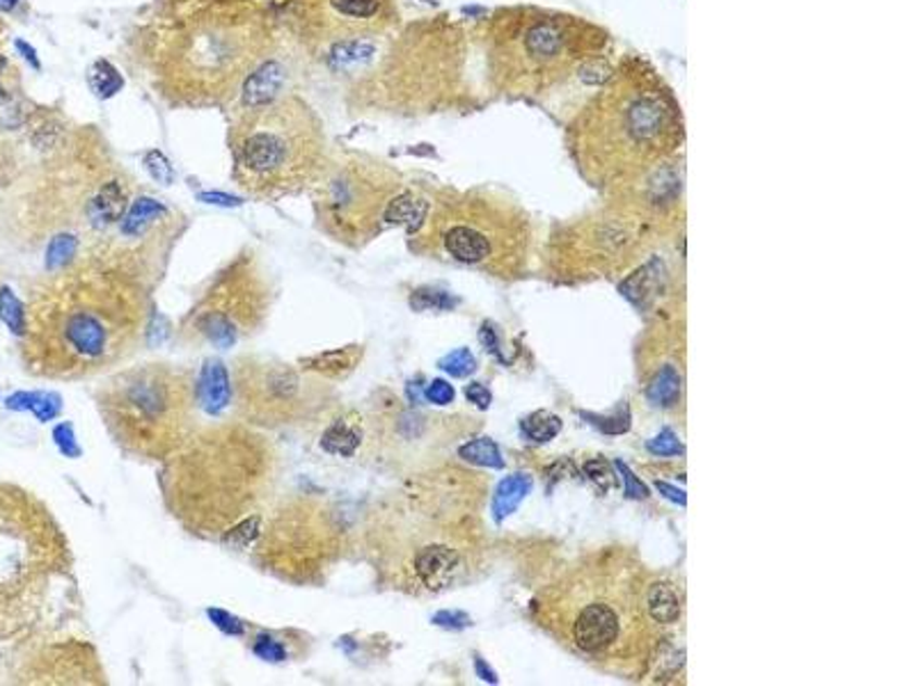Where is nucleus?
Wrapping results in <instances>:
<instances>
[{
    "label": "nucleus",
    "instance_id": "f257e3e1",
    "mask_svg": "<svg viewBox=\"0 0 916 686\" xmlns=\"http://www.w3.org/2000/svg\"><path fill=\"white\" fill-rule=\"evenodd\" d=\"M149 289L80 256L28 291L21 361L35 378L88 380L131 359L149 330Z\"/></svg>",
    "mask_w": 916,
    "mask_h": 686
},
{
    "label": "nucleus",
    "instance_id": "f03ea898",
    "mask_svg": "<svg viewBox=\"0 0 916 686\" xmlns=\"http://www.w3.org/2000/svg\"><path fill=\"white\" fill-rule=\"evenodd\" d=\"M159 485L165 508L188 533L252 549L278 501L280 454L262 428L216 423L163 460Z\"/></svg>",
    "mask_w": 916,
    "mask_h": 686
},
{
    "label": "nucleus",
    "instance_id": "7ed1b4c3",
    "mask_svg": "<svg viewBox=\"0 0 916 686\" xmlns=\"http://www.w3.org/2000/svg\"><path fill=\"white\" fill-rule=\"evenodd\" d=\"M686 142L680 103L653 64L626 55L566 128V147L585 179L624 186L678 156Z\"/></svg>",
    "mask_w": 916,
    "mask_h": 686
},
{
    "label": "nucleus",
    "instance_id": "20e7f679",
    "mask_svg": "<svg viewBox=\"0 0 916 686\" xmlns=\"http://www.w3.org/2000/svg\"><path fill=\"white\" fill-rule=\"evenodd\" d=\"M463 474L436 471L403 483L376 501L362 524V549L380 584L409 595L456 586L475 561V529Z\"/></svg>",
    "mask_w": 916,
    "mask_h": 686
},
{
    "label": "nucleus",
    "instance_id": "39448f33",
    "mask_svg": "<svg viewBox=\"0 0 916 686\" xmlns=\"http://www.w3.org/2000/svg\"><path fill=\"white\" fill-rule=\"evenodd\" d=\"M271 16L252 0H211L179 18L156 53L161 92L181 105H221L268 58Z\"/></svg>",
    "mask_w": 916,
    "mask_h": 686
},
{
    "label": "nucleus",
    "instance_id": "423d86ee",
    "mask_svg": "<svg viewBox=\"0 0 916 686\" xmlns=\"http://www.w3.org/2000/svg\"><path fill=\"white\" fill-rule=\"evenodd\" d=\"M610 49V33L593 21L545 8H504L484 26V53L493 88L511 99L560 92Z\"/></svg>",
    "mask_w": 916,
    "mask_h": 686
},
{
    "label": "nucleus",
    "instance_id": "0eeeda50",
    "mask_svg": "<svg viewBox=\"0 0 916 686\" xmlns=\"http://www.w3.org/2000/svg\"><path fill=\"white\" fill-rule=\"evenodd\" d=\"M234 179L258 200H278L314 186L330 156L324 124L298 94L248 101L229 131Z\"/></svg>",
    "mask_w": 916,
    "mask_h": 686
},
{
    "label": "nucleus",
    "instance_id": "6e6552de",
    "mask_svg": "<svg viewBox=\"0 0 916 686\" xmlns=\"http://www.w3.org/2000/svg\"><path fill=\"white\" fill-rule=\"evenodd\" d=\"M550 630L595 661H624L642 650L644 588L619 554L573 570L543 605Z\"/></svg>",
    "mask_w": 916,
    "mask_h": 686
},
{
    "label": "nucleus",
    "instance_id": "1a4fd4ad",
    "mask_svg": "<svg viewBox=\"0 0 916 686\" xmlns=\"http://www.w3.org/2000/svg\"><path fill=\"white\" fill-rule=\"evenodd\" d=\"M95 403L124 454L163 462L196 433L198 378L175 364L145 361L113 371L95 390Z\"/></svg>",
    "mask_w": 916,
    "mask_h": 686
},
{
    "label": "nucleus",
    "instance_id": "9d476101",
    "mask_svg": "<svg viewBox=\"0 0 916 686\" xmlns=\"http://www.w3.org/2000/svg\"><path fill=\"white\" fill-rule=\"evenodd\" d=\"M72 572V549L49 506L0 481V638L28 632Z\"/></svg>",
    "mask_w": 916,
    "mask_h": 686
},
{
    "label": "nucleus",
    "instance_id": "9b49d317",
    "mask_svg": "<svg viewBox=\"0 0 916 686\" xmlns=\"http://www.w3.org/2000/svg\"><path fill=\"white\" fill-rule=\"evenodd\" d=\"M411 233L415 247L436 259L506 272L525 259L529 220L518 204L493 192H444L426 204Z\"/></svg>",
    "mask_w": 916,
    "mask_h": 686
},
{
    "label": "nucleus",
    "instance_id": "f8f14e48",
    "mask_svg": "<svg viewBox=\"0 0 916 686\" xmlns=\"http://www.w3.org/2000/svg\"><path fill=\"white\" fill-rule=\"evenodd\" d=\"M351 547L347 512L324 492H291L273 504L258 543V566L293 586H316Z\"/></svg>",
    "mask_w": 916,
    "mask_h": 686
},
{
    "label": "nucleus",
    "instance_id": "ddd939ff",
    "mask_svg": "<svg viewBox=\"0 0 916 686\" xmlns=\"http://www.w3.org/2000/svg\"><path fill=\"white\" fill-rule=\"evenodd\" d=\"M273 300L271 272L258 254L243 250L211 277L181 318L177 336L193 351L234 348L266 326Z\"/></svg>",
    "mask_w": 916,
    "mask_h": 686
},
{
    "label": "nucleus",
    "instance_id": "4468645a",
    "mask_svg": "<svg viewBox=\"0 0 916 686\" xmlns=\"http://www.w3.org/2000/svg\"><path fill=\"white\" fill-rule=\"evenodd\" d=\"M406 190L397 172L380 161L365 156L330 161L314 183L316 223L332 241L360 247L394 227V206Z\"/></svg>",
    "mask_w": 916,
    "mask_h": 686
},
{
    "label": "nucleus",
    "instance_id": "2eb2a0df",
    "mask_svg": "<svg viewBox=\"0 0 916 686\" xmlns=\"http://www.w3.org/2000/svg\"><path fill=\"white\" fill-rule=\"evenodd\" d=\"M231 405L254 428H296L322 417L335 401L326 378L280 359L246 355L231 369Z\"/></svg>",
    "mask_w": 916,
    "mask_h": 686
},
{
    "label": "nucleus",
    "instance_id": "dca6fc26",
    "mask_svg": "<svg viewBox=\"0 0 916 686\" xmlns=\"http://www.w3.org/2000/svg\"><path fill=\"white\" fill-rule=\"evenodd\" d=\"M293 28L310 49L351 47L397 26V0H291Z\"/></svg>",
    "mask_w": 916,
    "mask_h": 686
},
{
    "label": "nucleus",
    "instance_id": "f3484780",
    "mask_svg": "<svg viewBox=\"0 0 916 686\" xmlns=\"http://www.w3.org/2000/svg\"><path fill=\"white\" fill-rule=\"evenodd\" d=\"M97 669L95 657L88 648H78L74 643H51L39 648L16 673L18 684H72V682H95L92 671Z\"/></svg>",
    "mask_w": 916,
    "mask_h": 686
},
{
    "label": "nucleus",
    "instance_id": "a211bd4d",
    "mask_svg": "<svg viewBox=\"0 0 916 686\" xmlns=\"http://www.w3.org/2000/svg\"><path fill=\"white\" fill-rule=\"evenodd\" d=\"M198 403L209 415H218L231 405V378L221 359H206L198 378Z\"/></svg>",
    "mask_w": 916,
    "mask_h": 686
},
{
    "label": "nucleus",
    "instance_id": "6ab92c4d",
    "mask_svg": "<svg viewBox=\"0 0 916 686\" xmlns=\"http://www.w3.org/2000/svg\"><path fill=\"white\" fill-rule=\"evenodd\" d=\"M362 355H365L362 346H347V348L316 353L312 357L301 359L298 364H301V369L322 376L326 380H344L357 369Z\"/></svg>",
    "mask_w": 916,
    "mask_h": 686
},
{
    "label": "nucleus",
    "instance_id": "aec40b11",
    "mask_svg": "<svg viewBox=\"0 0 916 686\" xmlns=\"http://www.w3.org/2000/svg\"><path fill=\"white\" fill-rule=\"evenodd\" d=\"M362 415L360 412H344L335 419L322 437V448L326 454L353 458L362 446Z\"/></svg>",
    "mask_w": 916,
    "mask_h": 686
},
{
    "label": "nucleus",
    "instance_id": "412c9836",
    "mask_svg": "<svg viewBox=\"0 0 916 686\" xmlns=\"http://www.w3.org/2000/svg\"><path fill=\"white\" fill-rule=\"evenodd\" d=\"M644 609L657 625H674L680 618V595L674 584L653 582L644 588Z\"/></svg>",
    "mask_w": 916,
    "mask_h": 686
},
{
    "label": "nucleus",
    "instance_id": "4be33fe9",
    "mask_svg": "<svg viewBox=\"0 0 916 686\" xmlns=\"http://www.w3.org/2000/svg\"><path fill=\"white\" fill-rule=\"evenodd\" d=\"M531 490V477L527 474H516V477H506L498 490H495V499H493V518L498 522L506 520L511 512H516V508L520 506V501L527 497V492Z\"/></svg>",
    "mask_w": 916,
    "mask_h": 686
},
{
    "label": "nucleus",
    "instance_id": "5701e85b",
    "mask_svg": "<svg viewBox=\"0 0 916 686\" xmlns=\"http://www.w3.org/2000/svg\"><path fill=\"white\" fill-rule=\"evenodd\" d=\"M459 456L467 462H475V465H481V467H495V469L504 467V460H502L498 444L493 440H488V437H479V440L463 444L459 448Z\"/></svg>",
    "mask_w": 916,
    "mask_h": 686
},
{
    "label": "nucleus",
    "instance_id": "b1692460",
    "mask_svg": "<svg viewBox=\"0 0 916 686\" xmlns=\"http://www.w3.org/2000/svg\"><path fill=\"white\" fill-rule=\"evenodd\" d=\"M523 428V435L527 440H535V442H550L552 437H557L562 431V421L560 417L550 415L545 410H539L535 415H529L527 419H523L520 423Z\"/></svg>",
    "mask_w": 916,
    "mask_h": 686
},
{
    "label": "nucleus",
    "instance_id": "393cba45",
    "mask_svg": "<svg viewBox=\"0 0 916 686\" xmlns=\"http://www.w3.org/2000/svg\"><path fill=\"white\" fill-rule=\"evenodd\" d=\"M678 394H680V376L676 373L674 367H665L655 376L653 384L649 388V398L655 405L669 407L678 401Z\"/></svg>",
    "mask_w": 916,
    "mask_h": 686
},
{
    "label": "nucleus",
    "instance_id": "a878e982",
    "mask_svg": "<svg viewBox=\"0 0 916 686\" xmlns=\"http://www.w3.org/2000/svg\"><path fill=\"white\" fill-rule=\"evenodd\" d=\"M440 369L454 378H465L477 371V359L467 348H459L440 359Z\"/></svg>",
    "mask_w": 916,
    "mask_h": 686
},
{
    "label": "nucleus",
    "instance_id": "bb28decb",
    "mask_svg": "<svg viewBox=\"0 0 916 686\" xmlns=\"http://www.w3.org/2000/svg\"><path fill=\"white\" fill-rule=\"evenodd\" d=\"M411 305L415 309H450L454 307V300L447 295V293H438V291H417L411 300Z\"/></svg>",
    "mask_w": 916,
    "mask_h": 686
},
{
    "label": "nucleus",
    "instance_id": "cd10ccee",
    "mask_svg": "<svg viewBox=\"0 0 916 686\" xmlns=\"http://www.w3.org/2000/svg\"><path fill=\"white\" fill-rule=\"evenodd\" d=\"M252 650H254V655H260L266 661H283L287 657V650H285L283 643L275 640L273 636H260L258 640H254Z\"/></svg>",
    "mask_w": 916,
    "mask_h": 686
},
{
    "label": "nucleus",
    "instance_id": "c85d7f7f",
    "mask_svg": "<svg viewBox=\"0 0 916 686\" xmlns=\"http://www.w3.org/2000/svg\"><path fill=\"white\" fill-rule=\"evenodd\" d=\"M649 448L655 456H676L683 452V446L676 440V435L672 431H663L655 440L649 442Z\"/></svg>",
    "mask_w": 916,
    "mask_h": 686
},
{
    "label": "nucleus",
    "instance_id": "c756f323",
    "mask_svg": "<svg viewBox=\"0 0 916 686\" xmlns=\"http://www.w3.org/2000/svg\"><path fill=\"white\" fill-rule=\"evenodd\" d=\"M456 392L447 380H434L429 388H426V398L436 405H450L454 401Z\"/></svg>",
    "mask_w": 916,
    "mask_h": 686
},
{
    "label": "nucleus",
    "instance_id": "7c9ffc66",
    "mask_svg": "<svg viewBox=\"0 0 916 686\" xmlns=\"http://www.w3.org/2000/svg\"><path fill=\"white\" fill-rule=\"evenodd\" d=\"M434 620H436V625L452 627V630H463V627L470 625V618H467L465 613H459V611H442Z\"/></svg>",
    "mask_w": 916,
    "mask_h": 686
},
{
    "label": "nucleus",
    "instance_id": "2f4dec72",
    "mask_svg": "<svg viewBox=\"0 0 916 686\" xmlns=\"http://www.w3.org/2000/svg\"><path fill=\"white\" fill-rule=\"evenodd\" d=\"M465 396H467V401L470 403H475V405H479L481 410H488V405H491V401H493V396H491V392H488L484 384H479V382H473V384H467V390H465Z\"/></svg>",
    "mask_w": 916,
    "mask_h": 686
},
{
    "label": "nucleus",
    "instance_id": "473e14b6",
    "mask_svg": "<svg viewBox=\"0 0 916 686\" xmlns=\"http://www.w3.org/2000/svg\"><path fill=\"white\" fill-rule=\"evenodd\" d=\"M616 467H619V471H622L624 479H626V483H628V490H626V492H628L630 497H647V495H649L647 487L632 477V471H630L624 462H616Z\"/></svg>",
    "mask_w": 916,
    "mask_h": 686
},
{
    "label": "nucleus",
    "instance_id": "72a5a7b5",
    "mask_svg": "<svg viewBox=\"0 0 916 686\" xmlns=\"http://www.w3.org/2000/svg\"><path fill=\"white\" fill-rule=\"evenodd\" d=\"M657 490H660V492H667V497H669L672 501H678V504H686V492H683V490H676V487H669L667 483H660V481H657Z\"/></svg>",
    "mask_w": 916,
    "mask_h": 686
},
{
    "label": "nucleus",
    "instance_id": "f704fd0d",
    "mask_svg": "<svg viewBox=\"0 0 916 686\" xmlns=\"http://www.w3.org/2000/svg\"><path fill=\"white\" fill-rule=\"evenodd\" d=\"M211 615H216V618H225V620H227V623H229V615H225V613H221V611H211ZM234 623H237V620H231V627H227L225 623H218V625H221V627H225L227 632H234V634H239V632H241V627H239V625H234Z\"/></svg>",
    "mask_w": 916,
    "mask_h": 686
},
{
    "label": "nucleus",
    "instance_id": "c9c22d12",
    "mask_svg": "<svg viewBox=\"0 0 916 686\" xmlns=\"http://www.w3.org/2000/svg\"><path fill=\"white\" fill-rule=\"evenodd\" d=\"M477 671H479V673L484 675V679H486V682H498L495 673H491V671H488V669H486V663H484L481 659H477Z\"/></svg>",
    "mask_w": 916,
    "mask_h": 686
},
{
    "label": "nucleus",
    "instance_id": "e433bc0d",
    "mask_svg": "<svg viewBox=\"0 0 916 686\" xmlns=\"http://www.w3.org/2000/svg\"><path fill=\"white\" fill-rule=\"evenodd\" d=\"M14 5H16V0H0V8H3V10H10Z\"/></svg>",
    "mask_w": 916,
    "mask_h": 686
}]
</instances>
